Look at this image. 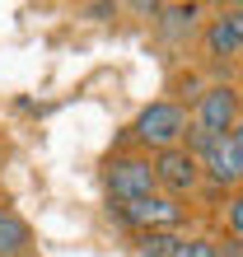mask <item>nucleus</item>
I'll list each match as a JSON object with an SVG mask.
<instances>
[{
	"label": "nucleus",
	"mask_w": 243,
	"mask_h": 257,
	"mask_svg": "<svg viewBox=\"0 0 243 257\" xmlns=\"http://www.w3.org/2000/svg\"><path fill=\"white\" fill-rule=\"evenodd\" d=\"M201 70L210 80H234V61L243 56V5H215L196 33Z\"/></svg>",
	"instance_id": "nucleus-1"
},
{
	"label": "nucleus",
	"mask_w": 243,
	"mask_h": 257,
	"mask_svg": "<svg viewBox=\"0 0 243 257\" xmlns=\"http://www.w3.org/2000/svg\"><path fill=\"white\" fill-rule=\"evenodd\" d=\"M155 164V192L173 196V201H196V192H201V164H196L187 150H164V155H150Z\"/></svg>",
	"instance_id": "nucleus-6"
},
{
	"label": "nucleus",
	"mask_w": 243,
	"mask_h": 257,
	"mask_svg": "<svg viewBox=\"0 0 243 257\" xmlns=\"http://www.w3.org/2000/svg\"><path fill=\"white\" fill-rule=\"evenodd\" d=\"M201 5H159V14H155V33L159 38H169L173 47H182L192 33H201Z\"/></svg>",
	"instance_id": "nucleus-7"
},
{
	"label": "nucleus",
	"mask_w": 243,
	"mask_h": 257,
	"mask_svg": "<svg viewBox=\"0 0 243 257\" xmlns=\"http://www.w3.org/2000/svg\"><path fill=\"white\" fill-rule=\"evenodd\" d=\"M220 220H224V234L243 243V192H229L220 201Z\"/></svg>",
	"instance_id": "nucleus-11"
},
{
	"label": "nucleus",
	"mask_w": 243,
	"mask_h": 257,
	"mask_svg": "<svg viewBox=\"0 0 243 257\" xmlns=\"http://www.w3.org/2000/svg\"><path fill=\"white\" fill-rule=\"evenodd\" d=\"M173 257H220L215 252V234H182Z\"/></svg>",
	"instance_id": "nucleus-12"
},
{
	"label": "nucleus",
	"mask_w": 243,
	"mask_h": 257,
	"mask_svg": "<svg viewBox=\"0 0 243 257\" xmlns=\"http://www.w3.org/2000/svg\"><path fill=\"white\" fill-rule=\"evenodd\" d=\"M178 238H182V234H131V243H136V252H141V257H173Z\"/></svg>",
	"instance_id": "nucleus-10"
},
{
	"label": "nucleus",
	"mask_w": 243,
	"mask_h": 257,
	"mask_svg": "<svg viewBox=\"0 0 243 257\" xmlns=\"http://www.w3.org/2000/svg\"><path fill=\"white\" fill-rule=\"evenodd\" d=\"M234 66H238V70H243V56H238V61H234Z\"/></svg>",
	"instance_id": "nucleus-19"
},
{
	"label": "nucleus",
	"mask_w": 243,
	"mask_h": 257,
	"mask_svg": "<svg viewBox=\"0 0 243 257\" xmlns=\"http://www.w3.org/2000/svg\"><path fill=\"white\" fill-rule=\"evenodd\" d=\"M238 94H243V75H238Z\"/></svg>",
	"instance_id": "nucleus-18"
},
{
	"label": "nucleus",
	"mask_w": 243,
	"mask_h": 257,
	"mask_svg": "<svg viewBox=\"0 0 243 257\" xmlns=\"http://www.w3.org/2000/svg\"><path fill=\"white\" fill-rule=\"evenodd\" d=\"M215 252H220V257H243V243H238V238H229V234H215Z\"/></svg>",
	"instance_id": "nucleus-13"
},
{
	"label": "nucleus",
	"mask_w": 243,
	"mask_h": 257,
	"mask_svg": "<svg viewBox=\"0 0 243 257\" xmlns=\"http://www.w3.org/2000/svg\"><path fill=\"white\" fill-rule=\"evenodd\" d=\"M108 215L117 224H127L131 234H182V224L192 220V206L173 201V196H164V192H150V196H141V201L108 206Z\"/></svg>",
	"instance_id": "nucleus-4"
},
{
	"label": "nucleus",
	"mask_w": 243,
	"mask_h": 257,
	"mask_svg": "<svg viewBox=\"0 0 243 257\" xmlns=\"http://www.w3.org/2000/svg\"><path fill=\"white\" fill-rule=\"evenodd\" d=\"M229 136H234V145L243 150V117H238V122H234V131H229Z\"/></svg>",
	"instance_id": "nucleus-16"
},
{
	"label": "nucleus",
	"mask_w": 243,
	"mask_h": 257,
	"mask_svg": "<svg viewBox=\"0 0 243 257\" xmlns=\"http://www.w3.org/2000/svg\"><path fill=\"white\" fill-rule=\"evenodd\" d=\"M24 257H42V252H24Z\"/></svg>",
	"instance_id": "nucleus-20"
},
{
	"label": "nucleus",
	"mask_w": 243,
	"mask_h": 257,
	"mask_svg": "<svg viewBox=\"0 0 243 257\" xmlns=\"http://www.w3.org/2000/svg\"><path fill=\"white\" fill-rule=\"evenodd\" d=\"M5 164H10V145H5V136H0V173H5Z\"/></svg>",
	"instance_id": "nucleus-15"
},
{
	"label": "nucleus",
	"mask_w": 243,
	"mask_h": 257,
	"mask_svg": "<svg viewBox=\"0 0 243 257\" xmlns=\"http://www.w3.org/2000/svg\"><path fill=\"white\" fill-rule=\"evenodd\" d=\"M0 210H10V192L5 187H0Z\"/></svg>",
	"instance_id": "nucleus-17"
},
{
	"label": "nucleus",
	"mask_w": 243,
	"mask_h": 257,
	"mask_svg": "<svg viewBox=\"0 0 243 257\" xmlns=\"http://www.w3.org/2000/svg\"><path fill=\"white\" fill-rule=\"evenodd\" d=\"M89 19H117V5H89Z\"/></svg>",
	"instance_id": "nucleus-14"
},
{
	"label": "nucleus",
	"mask_w": 243,
	"mask_h": 257,
	"mask_svg": "<svg viewBox=\"0 0 243 257\" xmlns=\"http://www.w3.org/2000/svg\"><path fill=\"white\" fill-rule=\"evenodd\" d=\"M24 252H38V234L28 224L24 210H0V257H24Z\"/></svg>",
	"instance_id": "nucleus-8"
},
{
	"label": "nucleus",
	"mask_w": 243,
	"mask_h": 257,
	"mask_svg": "<svg viewBox=\"0 0 243 257\" xmlns=\"http://www.w3.org/2000/svg\"><path fill=\"white\" fill-rule=\"evenodd\" d=\"M98 183L108 192V206L141 201V196L155 192V164H150V155H141V150H112V155L98 164Z\"/></svg>",
	"instance_id": "nucleus-3"
},
{
	"label": "nucleus",
	"mask_w": 243,
	"mask_h": 257,
	"mask_svg": "<svg viewBox=\"0 0 243 257\" xmlns=\"http://www.w3.org/2000/svg\"><path fill=\"white\" fill-rule=\"evenodd\" d=\"M192 126H201L210 136H229L234 122L243 117V94H238V80H210L206 94L187 108Z\"/></svg>",
	"instance_id": "nucleus-5"
},
{
	"label": "nucleus",
	"mask_w": 243,
	"mask_h": 257,
	"mask_svg": "<svg viewBox=\"0 0 243 257\" xmlns=\"http://www.w3.org/2000/svg\"><path fill=\"white\" fill-rule=\"evenodd\" d=\"M187 126H192V117H187L182 103L150 98L136 112V122L127 126V136H131V150H141V155H164V150H178L187 141Z\"/></svg>",
	"instance_id": "nucleus-2"
},
{
	"label": "nucleus",
	"mask_w": 243,
	"mask_h": 257,
	"mask_svg": "<svg viewBox=\"0 0 243 257\" xmlns=\"http://www.w3.org/2000/svg\"><path fill=\"white\" fill-rule=\"evenodd\" d=\"M206 84H210V80H206L201 70H178V75H173V84H169V94H164V98H173V103H182V108H192V103L206 94Z\"/></svg>",
	"instance_id": "nucleus-9"
}]
</instances>
